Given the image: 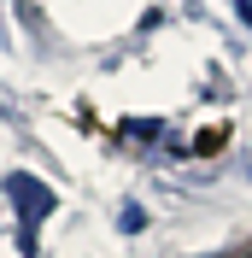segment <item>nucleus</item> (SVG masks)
Returning <instances> with one entry per match:
<instances>
[{
  "label": "nucleus",
  "instance_id": "obj_1",
  "mask_svg": "<svg viewBox=\"0 0 252 258\" xmlns=\"http://www.w3.org/2000/svg\"><path fill=\"white\" fill-rule=\"evenodd\" d=\"M6 194H12V206L24 211V229H18V246H24V252H35V223H41V217L53 211V188L18 170V176H6Z\"/></svg>",
  "mask_w": 252,
  "mask_h": 258
},
{
  "label": "nucleus",
  "instance_id": "obj_2",
  "mask_svg": "<svg viewBox=\"0 0 252 258\" xmlns=\"http://www.w3.org/2000/svg\"><path fill=\"white\" fill-rule=\"evenodd\" d=\"M123 229H129V235H141V229H147V211H141V206H123Z\"/></svg>",
  "mask_w": 252,
  "mask_h": 258
},
{
  "label": "nucleus",
  "instance_id": "obj_3",
  "mask_svg": "<svg viewBox=\"0 0 252 258\" xmlns=\"http://www.w3.org/2000/svg\"><path fill=\"white\" fill-rule=\"evenodd\" d=\"M240 18H246V24H252V0H240Z\"/></svg>",
  "mask_w": 252,
  "mask_h": 258
}]
</instances>
